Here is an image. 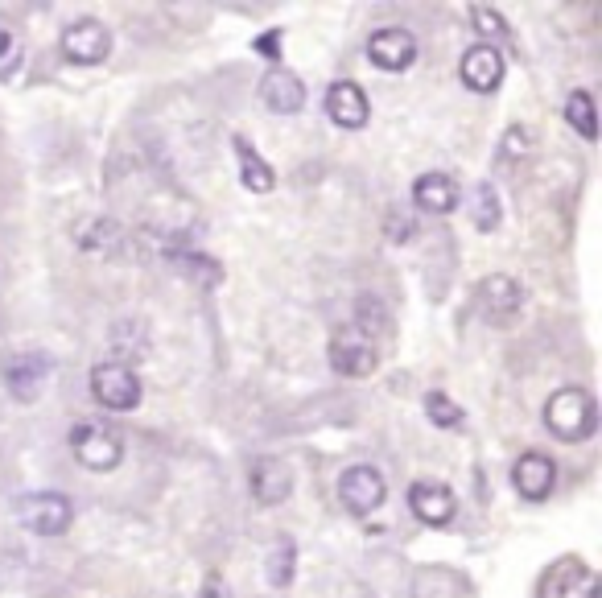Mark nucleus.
Returning <instances> with one entry per match:
<instances>
[{
	"label": "nucleus",
	"mask_w": 602,
	"mask_h": 598,
	"mask_svg": "<svg viewBox=\"0 0 602 598\" xmlns=\"http://www.w3.org/2000/svg\"><path fill=\"white\" fill-rule=\"evenodd\" d=\"M409 508L421 524L429 528H446L454 516H458V500H454V491L438 479H417L409 487Z\"/></svg>",
	"instance_id": "obj_11"
},
{
	"label": "nucleus",
	"mask_w": 602,
	"mask_h": 598,
	"mask_svg": "<svg viewBox=\"0 0 602 598\" xmlns=\"http://www.w3.org/2000/svg\"><path fill=\"white\" fill-rule=\"evenodd\" d=\"M269 574V586H277V590H285L289 582H293V574H297V545H293V537H277V545H273V553H269V566H264Z\"/></svg>",
	"instance_id": "obj_21"
},
{
	"label": "nucleus",
	"mask_w": 602,
	"mask_h": 598,
	"mask_svg": "<svg viewBox=\"0 0 602 598\" xmlns=\"http://www.w3.org/2000/svg\"><path fill=\"white\" fill-rule=\"evenodd\" d=\"M471 219H475L479 231H495L499 219H504V203H499V194H495L491 182H479L471 190Z\"/></svg>",
	"instance_id": "obj_20"
},
{
	"label": "nucleus",
	"mask_w": 602,
	"mask_h": 598,
	"mask_svg": "<svg viewBox=\"0 0 602 598\" xmlns=\"http://www.w3.org/2000/svg\"><path fill=\"white\" fill-rule=\"evenodd\" d=\"M458 198H462V190L450 174H421L413 182V203L425 215H450L458 207Z\"/></svg>",
	"instance_id": "obj_17"
},
{
	"label": "nucleus",
	"mask_w": 602,
	"mask_h": 598,
	"mask_svg": "<svg viewBox=\"0 0 602 598\" xmlns=\"http://www.w3.org/2000/svg\"><path fill=\"white\" fill-rule=\"evenodd\" d=\"M9 50H13V38H9L5 29H0V54H9Z\"/></svg>",
	"instance_id": "obj_29"
},
{
	"label": "nucleus",
	"mask_w": 602,
	"mask_h": 598,
	"mask_svg": "<svg viewBox=\"0 0 602 598\" xmlns=\"http://www.w3.org/2000/svg\"><path fill=\"white\" fill-rule=\"evenodd\" d=\"M512 487L528 504L549 500L553 487H557V462L549 454H541V450H524L516 458V467H512Z\"/></svg>",
	"instance_id": "obj_9"
},
{
	"label": "nucleus",
	"mask_w": 602,
	"mask_h": 598,
	"mask_svg": "<svg viewBox=\"0 0 602 598\" xmlns=\"http://www.w3.org/2000/svg\"><path fill=\"white\" fill-rule=\"evenodd\" d=\"M256 50H260L264 58H281V33H277V29H273V33H260Z\"/></svg>",
	"instance_id": "obj_28"
},
{
	"label": "nucleus",
	"mask_w": 602,
	"mask_h": 598,
	"mask_svg": "<svg viewBox=\"0 0 602 598\" xmlns=\"http://www.w3.org/2000/svg\"><path fill=\"white\" fill-rule=\"evenodd\" d=\"M231 145H236V161H240V182H244L252 194H269V190L277 186L273 165L256 153V145H252L248 137H236Z\"/></svg>",
	"instance_id": "obj_18"
},
{
	"label": "nucleus",
	"mask_w": 602,
	"mask_h": 598,
	"mask_svg": "<svg viewBox=\"0 0 602 598\" xmlns=\"http://www.w3.org/2000/svg\"><path fill=\"white\" fill-rule=\"evenodd\" d=\"M532 149V132L524 128V124H512L508 132H504V141H499V161H516V157H524Z\"/></svg>",
	"instance_id": "obj_23"
},
{
	"label": "nucleus",
	"mask_w": 602,
	"mask_h": 598,
	"mask_svg": "<svg viewBox=\"0 0 602 598\" xmlns=\"http://www.w3.org/2000/svg\"><path fill=\"white\" fill-rule=\"evenodd\" d=\"M46 376H50V359L42 351H21V355H13L5 363V388L21 405L38 401L42 388H46Z\"/></svg>",
	"instance_id": "obj_10"
},
{
	"label": "nucleus",
	"mask_w": 602,
	"mask_h": 598,
	"mask_svg": "<svg viewBox=\"0 0 602 598\" xmlns=\"http://www.w3.org/2000/svg\"><path fill=\"white\" fill-rule=\"evenodd\" d=\"M260 104L277 116H297L306 108V83L293 71H285V66H273V71L260 79Z\"/></svg>",
	"instance_id": "obj_14"
},
{
	"label": "nucleus",
	"mask_w": 602,
	"mask_h": 598,
	"mask_svg": "<svg viewBox=\"0 0 602 598\" xmlns=\"http://www.w3.org/2000/svg\"><path fill=\"white\" fill-rule=\"evenodd\" d=\"M557 598H598V578L590 570H578V574L565 578V586H561Z\"/></svg>",
	"instance_id": "obj_25"
},
{
	"label": "nucleus",
	"mask_w": 602,
	"mask_h": 598,
	"mask_svg": "<svg viewBox=\"0 0 602 598\" xmlns=\"http://www.w3.org/2000/svg\"><path fill=\"white\" fill-rule=\"evenodd\" d=\"M326 359L330 368L347 376V380H363L380 368V347H376V335H367L363 326H343L339 335L330 339L326 347Z\"/></svg>",
	"instance_id": "obj_3"
},
{
	"label": "nucleus",
	"mask_w": 602,
	"mask_h": 598,
	"mask_svg": "<svg viewBox=\"0 0 602 598\" xmlns=\"http://www.w3.org/2000/svg\"><path fill=\"white\" fill-rule=\"evenodd\" d=\"M91 396L95 405H104L112 413H132L141 405V376L128 368V363H99L91 372Z\"/></svg>",
	"instance_id": "obj_5"
},
{
	"label": "nucleus",
	"mask_w": 602,
	"mask_h": 598,
	"mask_svg": "<svg viewBox=\"0 0 602 598\" xmlns=\"http://www.w3.org/2000/svg\"><path fill=\"white\" fill-rule=\"evenodd\" d=\"M326 116L339 128H363L367 120H372V104H367L359 83L339 79V83L326 87Z\"/></svg>",
	"instance_id": "obj_15"
},
{
	"label": "nucleus",
	"mask_w": 602,
	"mask_h": 598,
	"mask_svg": "<svg viewBox=\"0 0 602 598\" xmlns=\"http://www.w3.org/2000/svg\"><path fill=\"white\" fill-rule=\"evenodd\" d=\"M384 500H388V483L372 462H355V467L339 475V504L351 516H372L376 508H384Z\"/></svg>",
	"instance_id": "obj_6"
},
{
	"label": "nucleus",
	"mask_w": 602,
	"mask_h": 598,
	"mask_svg": "<svg viewBox=\"0 0 602 598\" xmlns=\"http://www.w3.org/2000/svg\"><path fill=\"white\" fill-rule=\"evenodd\" d=\"M471 21H475V29L491 33V38H512V29H508V21L499 17L495 9H487V5H475V9H471Z\"/></svg>",
	"instance_id": "obj_24"
},
{
	"label": "nucleus",
	"mask_w": 602,
	"mask_h": 598,
	"mask_svg": "<svg viewBox=\"0 0 602 598\" xmlns=\"http://www.w3.org/2000/svg\"><path fill=\"white\" fill-rule=\"evenodd\" d=\"M66 442H71V454L83 462L87 471L108 475L124 462V438H120V429H112L108 421H95V417L79 421Z\"/></svg>",
	"instance_id": "obj_2"
},
{
	"label": "nucleus",
	"mask_w": 602,
	"mask_h": 598,
	"mask_svg": "<svg viewBox=\"0 0 602 598\" xmlns=\"http://www.w3.org/2000/svg\"><path fill=\"white\" fill-rule=\"evenodd\" d=\"M62 54L66 62H75V66H95V62H104L112 54V33L104 21H95V17H83L75 25H66L62 29Z\"/></svg>",
	"instance_id": "obj_7"
},
{
	"label": "nucleus",
	"mask_w": 602,
	"mask_h": 598,
	"mask_svg": "<svg viewBox=\"0 0 602 598\" xmlns=\"http://www.w3.org/2000/svg\"><path fill=\"white\" fill-rule=\"evenodd\" d=\"M384 231H388L392 244H409V240L417 236V219H413V215H400V211H388Z\"/></svg>",
	"instance_id": "obj_26"
},
{
	"label": "nucleus",
	"mask_w": 602,
	"mask_h": 598,
	"mask_svg": "<svg viewBox=\"0 0 602 598\" xmlns=\"http://www.w3.org/2000/svg\"><path fill=\"white\" fill-rule=\"evenodd\" d=\"M248 487H252V500L264 504V508H277L289 500L293 491V475L281 458H256L252 462V475H248Z\"/></svg>",
	"instance_id": "obj_16"
},
{
	"label": "nucleus",
	"mask_w": 602,
	"mask_h": 598,
	"mask_svg": "<svg viewBox=\"0 0 602 598\" xmlns=\"http://www.w3.org/2000/svg\"><path fill=\"white\" fill-rule=\"evenodd\" d=\"M425 417H429L433 425H438V429H458V425L466 421V413L450 401L446 392H438V388L425 392Z\"/></svg>",
	"instance_id": "obj_22"
},
{
	"label": "nucleus",
	"mask_w": 602,
	"mask_h": 598,
	"mask_svg": "<svg viewBox=\"0 0 602 598\" xmlns=\"http://www.w3.org/2000/svg\"><path fill=\"white\" fill-rule=\"evenodd\" d=\"M545 425H549V434L561 438V442H586V438H594V429H598L594 396L586 388H578V384L557 388L545 401Z\"/></svg>",
	"instance_id": "obj_1"
},
{
	"label": "nucleus",
	"mask_w": 602,
	"mask_h": 598,
	"mask_svg": "<svg viewBox=\"0 0 602 598\" xmlns=\"http://www.w3.org/2000/svg\"><path fill=\"white\" fill-rule=\"evenodd\" d=\"M194 598H231V586L223 582V574H207L203 578V586H198V594Z\"/></svg>",
	"instance_id": "obj_27"
},
{
	"label": "nucleus",
	"mask_w": 602,
	"mask_h": 598,
	"mask_svg": "<svg viewBox=\"0 0 602 598\" xmlns=\"http://www.w3.org/2000/svg\"><path fill=\"white\" fill-rule=\"evenodd\" d=\"M367 58H372V66H380V71L400 75V71H409V66L417 62V38L409 29H400V25H384V29H376L372 38H367Z\"/></svg>",
	"instance_id": "obj_8"
},
{
	"label": "nucleus",
	"mask_w": 602,
	"mask_h": 598,
	"mask_svg": "<svg viewBox=\"0 0 602 598\" xmlns=\"http://www.w3.org/2000/svg\"><path fill=\"white\" fill-rule=\"evenodd\" d=\"M458 79L471 91H479V95L499 91V83H504V54H499L495 46H487V42L471 46L462 54V62H458Z\"/></svg>",
	"instance_id": "obj_13"
},
{
	"label": "nucleus",
	"mask_w": 602,
	"mask_h": 598,
	"mask_svg": "<svg viewBox=\"0 0 602 598\" xmlns=\"http://www.w3.org/2000/svg\"><path fill=\"white\" fill-rule=\"evenodd\" d=\"M565 120H570V128L578 132L582 141H598V116H594V95L590 91H570V99H565Z\"/></svg>",
	"instance_id": "obj_19"
},
{
	"label": "nucleus",
	"mask_w": 602,
	"mask_h": 598,
	"mask_svg": "<svg viewBox=\"0 0 602 598\" xmlns=\"http://www.w3.org/2000/svg\"><path fill=\"white\" fill-rule=\"evenodd\" d=\"M520 306H524V289H520L512 277L491 273V277L479 281V310H483V318H487L491 326L512 322V318L520 314Z\"/></svg>",
	"instance_id": "obj_12"
},
{
	"label": "nucleus",
	"mask_w": 602,
	"mask_h": 598,
	"mask_svg": "<svg viewBox=\"0 0 602 598\" xmlns=\"http://www.w3.org/2000/svg\"><path fill=\"white\" fill-rule=\"evenodd\" d=\"M17 516L33 537H62L75 520V504L62 491H33V495H21Z\"/></svg>",
	"instance_id": "obj_4"
}]
</instances>
